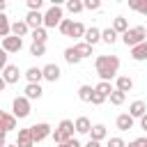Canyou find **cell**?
Wrapping results in <instances>:
<instances>
[{
  "mask_svg": "<svg viewBox=\"0 0 147 147\" xmlns=\"http://www.w3.org/2000/svg\"><path fill=\"white\" fill-rule=\"evenodd\" d=\"M96 74L101 80L110 83V78H117V69H119V57L117 55H99L94 60Z\"/></svg>",
  "mask_w": 147,
  "mask_h": 147,
  "instance_id": "6da1fadb",
  "label": "cell"
},
{
  "mask_svg": "<svg viewBox=\"0 0 147 147\" xmlns=\"http://www.w3.org/2000/svg\"><path fill=\"white\" fill-rule=\"evenodd\" d=\"M122 41L129 46V48H133V46H138V44H142V41H147V30L142 28V25H136V28H129L124 34H122Z\"/></svg>",
  "mask_w": 147,
  "mask_h": 147,
  "instance_id": "7a4b0ae2",
  "label": "cell"
},
{
  "mask_svg": "<svg viewBox=\"0 0 147 147\" xmlns=\"http://www.w3.org/2000/svg\"><path fill=\"white\" fill-rule=\"evenodd\" d=\"M28 129H30L32 142H41V140H46V138L53 133V129H51V124H48V122H39V124H32V126H28Z\"/></svg>",
  "mask_w": 147,
  "mask_h": 147,
  "instance_id": "3957f363",
  "label": "cell"
},
{
  "mask_svg": "<svg viewBox=\"0 0 147 147\" xmlns=\"http://www.w3.org/2000/svg\"><path fill=\"white\" fill-rule=\"evenodd\" d=\"M62 18H64L62 7H60V5H53V7L44 14V28H55V25H60Z\"/></svg>",
  "mask_w": 147,
  "mask_h": 147,
  "instance_id": "277c9868",
  "label": "cell"
},
{
  "mask_svg": "<svg viewBox=\"0 0 147 147\" xmlns=\"http://www.w3.org/2000/svg\"><path fill=\"white\" fill-rule=\"evenodd\" d=\"M11 115L16 117V119H25L28 115H30V101L25 99V96H16L14 99V103H11Z\"/></svg>",
  "mask_w": 147,
  "mask_h": 147,
  "instance_id": "5b68a950",
  "label": "cell"
},
{
  "mask_svg": "<svg viewBox=\"0 0 147 147\" xmlns=\"http://www.w3.org/2000/svg\"><path fill=\"white\" fill-rule=\"evenodd\" d=\"M7 55L9 53H18L21 48H23V39H18V37H14V34H9V37H5L2 39V46H0Z\"/></svg>",
  "mask_w": 147,
  "mask_h": 147,
  "instance_id": "8992f818",
  "label": "cell"
},
{
  "mask_svg": "<svg viewBox=\"0 0 147 147\" xmlns=\"http://www.w3.org/2000/svg\"><path fill=\"white\" fill-rule=\"evenodd\" d=\"M0 76L5 78V83H7V85H14V83H18L21 71H18V67H16V64H7V67L2 69V74H0Z\"/></svg>",
  "mask_w": 147,
  "mask_h": 147,
  "instance_id": "52a82bcc",
  "label": "cell"
},
{
  "mask_svg": "<svg viewBox=\"0 0 147 147\" xmlns=\"http://www.w3.org/2000/svg\"><path fill=\"white\" fill-rule=\"evenodd\" d=\"M25 25L32 28V30L44 28V14H41V11H28V16H25Z\"/></svg>",
  "mask_w": 147,
  "mask_h": 147,
  "instance_id": "ba28073f",
  "label": "cell"
},
{
  "mask_svg": "<svg viewBox=\"0 0 147 147\" xmlns=\"http://www.w3.org/2000/svg\"><path fill=\"white\" fill-rule=\"evenodd\" d=\"M55 131L62 136V140H69V138H74V131H76V129H74V122H71V119H62Z\"/></svg>",
  "mask_w": 147,
  "mask_h": 147,
  "instance_id": "9c48e42d",
  "label": "cell"
},
{
  "mask_svg": "<svg viewBox=\"0 0 147 147\" xmlns=\"http://www.w3.org/2000/svg\"><path fill=\"white\" fill-rule=\"evenodd\" d=\"M11 129H16V117L11 113H2L0 115V133L7 136V131H11Z\"/></svg>",
  "mask_w": 147,
  "mask_h": 147,
  "instance_id": "30bf717a",
  "label": "cell"
},
{
  "mask_svg": "<svg viewBox=\"0 0 147 147\" xmlns=\"http://www.w3.org/2000/svg\"><path fill=\"white\" fill-rule=\"evenodd\" d=\"M60 74H62V71H60V67H57V64H53V62H51V64H46V67L41 69V76H44L46 80H51V83H55V80L60 78Z\"/></svg>",
  "mask_w": 147,
  "mask_h": 147,
  "instance_id": "8fae6325",
  "label": "cell"
},
{
  "mask_svg": "<svg viewBox=\"0 0 147 147\" xmlns=\"http://www.w3.org/2000/svg\"><path fill=\"white\" fill-rule=\"evenodd\" d=\"M133 117L129 115V113H122V115H117V119H115V124H117V129L119 131H131L133 129Z\"/></svg>",
  "mask_w": 147,
  "mask_h": 147,
  "instance_id": "7c38bea8",
  "label": "cell"
},
{
  "mask_svg": "<svg viewBox=\"0 0 147 147\" xmlns=\"http://www.w3.org/2000/svg\"><path fill=\"white\" fill-rule=\"evenodd\" d=\"M83 39H85V44L94 46V44H99V41H101V30H99V28H85Z\"/></svg>",
  "mask_w": 147,
  "mask_h": 147,
  "instance_id": "4fadbf2b",
  "label": "cell"
},
{
  "mask_svg": "<svg viewBox=\"0 0 147 147\" xmlns=\"http://www.w3.org/2000/svg\"><path fill=\"white\" fill-rule=\"evenodd\" d=\"M115 90H119V92H131L133 90V80L129 78V76H117L115 78Z\"/></svg>",
  "mask_w": 147,
  "mask_h": 147,
  "instance_id": "5bb4252c",
  "label": "cell"
},
{
  "mask_svg": "<svg viewBox=\"0 0 147 147\" xmlns=\"http://www.w3.org/2000/svg\"><path fill=\"white\" fill-rule=\"evenodd\" d=\"M16 147H34V142H32V136H30V129H21V131H18Z\"/></svg>",
  "mask_w": 147,
  "mask_h": 147,
  "instance_id": "9a60e30c",
  "label": "cell"
},
{
  "mask_svg": "<svg viewBox=\"0 0 147 147\" xmlns=\"http://www.w3.org/2000/svg\"><path fill=\"white\" fill-rule=\"evenodd\" d=\"M41 94H44V90H41V85H37V83H28V87H25V99L30 101V99H41Z\"/></svg>",
  "mask_w": 147,
  "mask_h": 147,
  "instance_id": "2e32d148",
  "label": "cell"
},
{
  "mask_svg": "<svg viewBox=\"0 0 147 147\" xmlns=\"http://www.w3.org/2000/svg\"><path fill=\"white\" fill-rule=\"evenodd\" d=\"M106 136H108V131H106V126H103V124H92V129H90V140L101 142Z\"/></svg>",
  "mask_w": 147,
  "mask_h": 147,
  "instance_id": "e0dca14e",
  "label": "cell"
},
{
  "mask_svg": "<svg viewBox=\"0 0 147 147\" xmlns=\"http://www.w3.org/2000/svg\"><path fill=\"white\" fill-rule=\"evenodd\" d=\"M131 57H133L136 62H142V60H147V41H142V44L133 46V48H131Z\"/></svg>",
  "mask_w": 147,
  "mask_h": 147,
  "instance_id": "ac0fdd59",
  "label": "cell"
},
{
  "mask_svg": "<svg viewBox=\"0 0 147 147\" xmlns=\"http://www.w3.org/2000/svg\"><path fill=\"white\" fill-rule=\"evenodd\" d=\"M147 113V106H145V101H133L131 106H129V115L136 119V117H142Z\"/></svg>",
  "mask_w": 147,
  "mask_h": 147,
  "instance_id": "d6986e66",
  "label": "cell"
},
{
  "mask_svg": "<svg viewBox=\"0 0 147 147\" xmlns=\"http://www.w3.org/2000/svg\"><path fill=\"white\" fill-rule=\"evenodd\" d=\"M83 34H85V25H83L80 21H74L67 37H71V39H83Z\"/></svg>",
  "mask_w": 147,
  "mask_h": 147,
  "instance_id": "ffe728a7",
  "label": "cell"
},
{
  "mask_svg": "<svg viewBox=\"0 0 147 147\" xmlns=\"http://www.w3.org/2000/svg\"><path fill=\"white\" fill-rule=\"evenodd\" d=\"M28 25H25V21H16V23H11V34L14 37H18V39H23L25 34H28Z\"/></svg>",
  "mask_w": 147,
  "mask_h": 147,
  "instance_id": "44dd1931",
  "label": "cell"
},
{
  "mask_svg": "<svg viewBox=\"0 0 147 147\" xmlns=\"http://www.w3.org/2000/svg\"><path fill=\"white\" fill-rule=\"evenodd\" d=\"M74 129H76V133H90L92 122H90L87 117H78V119L74 122Z\"/></svg>",
  "mask_w": 147,
  "mask_h": 147,
  "instance_id": "7402d4cb",
  "label": "cell"
},
{
  "mask_svg": "<svg viewBox=\"0 0 147 147\" xmlns=\"http://www.w3.org/2000/svg\"><path fill=\"white\" fill-rule=\"evenodd\" d=\"M101 41H103V44H108V46H113V44L117 41V32H115L113 28H106V30H101Z\"/></svg>",
  "mask_w": 147,
  "mask_h": 147,
  "instance_id": "603a6c76",
  "label": "cell"
},
{
  "mask_svg": "<svg viewBox=\"0 0 147 147\" xmlns=\"http://www.w3.org/2000/svg\"><path fill=\"white\" fill-rule=\"evenodd\" d=\"M74 48H76V53H78V57H80V60L92 55V46H90V44H85V41H78V44H74Z\"/></svg>",
  "mask_w": 147,
  "mask_h": 147,
  "instance_id": "cb8c5ba5",
  "label": "cell"
},
{
  "mask_svg": "<svg viewBox=\"0 0 147 147\" xmlns=\"http://www.w3.org/2000/svg\"><path fill=\"white\" fill-rule=\"evenodd\" d=\"M25 78H28V83H37V85H39V80H41L44 76H41V69H39V67H30V69L25 71Z\"/></svg>",
  "mask_w": 147,
  "mask_h": 147,
  "instance_id": "d4e9b609",
  "label": "cell"
},
{
  "mask_svg": "<svg viewBox=\"0 0 147 147\" xmlns=\"http://www.w3.org/2000/svg\"><path fill=\"white\" fill-rule=\"evenodd\" d=\"M92 92H94L92 85H80V87H78V99L85 101V103H90V101H92Z\"/></svg>",
  "mask_w": 147,
  "mask_h": 147,
  "instance_id": "484cf974",
  "label": "cell"
},
{
  "mask_svg": "<svg viewBox=\"0 0 147 147\" xmlns=\"http://www.w3.org/2000/svg\"><path fill=\"white\" fill-rule=\"evenodd\" d=\"M113 30H115L117 34H124V32L129 30V23H126V18H124V16H117V18L113 21Z\"/></svg>",
  "mask_w": 147,
  "mask_h": 147,
  "instance_id": "4316f807",
  "label": "cell"
},
{
  "mask_svg": "<svg viewBox=\"0 0 147 147\" xmlns=\"http://www.w3.org/2000/svg\"><path fill=\"white\" fill-rule=\"evenodd\" d=\"M9 34H11V23L7 21L5 14H0V37L5 39V37H9Z\"/></svg>",
  "mask_w": 147,
  "mask_h": 147,
  "instance_id": "83f0119b",
  "label": "cell"
},
{
  "mask_svg": "<svg viewBox=\"0 0 147 147\" xmlns=\"http://www.w3.org/2000/svg\"><path fill=\"white\" fill-rule=\"evenodd\" d=\"M46 39H48L46 28H37V30H32V41H34V44H46Z\"/></svg>",
  "mask_w": 147,
  "mask_h": 147,
  "instance_id": "f1b7e54d",
  "label": "cell"
},
{
  "mask_svg": "<svg viewBox=\"0 0 147 147\" xmlns=\"http://www.w3.org/2000/svg\"><path fill=\"white\" fill-rule=\"evenodd\" d=\"M64 60H67L69 64H78V62H80V57H78V53H76L74 46H69V48L64 51Z\"/></svg>",
  "mask_w": 147,
  "mask_h": 147,
  "instance_id": "f546056e",
  "label": "cell"
},
{
  "mask_svg": "<svg viewBox=\"0 0 147 147\" xmlns=\"http://www.w3.org/2000/svg\"><path fill=\"white\" fill-rule=\"evenodd\" d=\"M94 92H99L101 96H106V99H108V96H110V92H113V85H110V83H106V80H101V83L94 87Z\"/></svg>",
  "mask_w": 147,
  "mask_h": 147,
  "instance_id": "4dcf8cb0",
  "label": "cell"
},
{
  "mask_svg": "<svg viewBox=\"0 0 147 147\" xmlns=\"http://www.w3.org/2000/svg\"><path fill=\"white\" fill-rule=\"evenodd\" d=\"M108 99H110V103H113V106H122V103H124V99H126V94H124V92H119V90H113Z\"/></svg>",
  "mask_w": 147,
  "mask_h": 147,
  "instance_id": "1f68e13d",
  "label": "cell"
},
{
  "mask_svg": "<svg viewBox=\"0 0 147 147\" xmlns=\"http://www.w3.org/2000/svg\"><path fill=\"white\" fill-rule=\"evenodd\" d=\"M30 55H34V57H41V55H46V44H30Z\"/></svg>",
  "mask_w": 147,
  "mask_h": 147,
  "instance_id": "d6a6232c",
  "label": "cell"
},
{
  "mask_svg": "<svg viewBox=\"0 0 147 147\" xmlns=\"http://www.w3.org/2000/svg\"><path fill=\"white\" fill-rule=\"evenodd\" d=\"M67 9L71 14H78V11H83V2L80 0H67Z\"/></svg>",
  "mask_w": 147,
  "mask_h": 147,
  "instance_id": "836d02e7",
  "label": "cell"
},
{
  "mask_svg": "<svg viewBox=\"0 0 147 147\" xmlns=\"http://www.w3.org/2000/svg\"><path fill=\"white\" fill-rule=\"evenodd\" d=\"M71 23H74L71 18H62V21H60V25H57V28H60V32H62L64 37L69 34V28H71Z\"/></svg>",
  "mask_w": 147,
  "mask_h": 147,
  "instance_id": "e575fe53",
  "label": "cell"
},
{
  "mask_svg": "<svg viewBox=\"0 0 147 147\" xmlns=\"http://www.w3.org/2000/svg\"><path fill=\"white\" fill-rule=\"evenodd\" d=\"M99 7H101L99 0H85V2H83V9H90V11H94V9H99Z\"/></svg>",
  "mask_w": 147,
  "mask_h": 147,
  "instance_id": "d590c367",
  "label": "cell"
},
{
  "mask_svg": "<svg viewBox=\"0 0 147 147\" xmlns=\"http://www.w3.org/2000/svg\"><path fill=\"white\" fill-rule=\"evenodd\" d=\"M106 147H126V142L115 136V138H108V145H106Z\"/></svg>",
  "mask_w": 147,
  "mask_h": 147,
  "instance_id": "8d00e7d4",
  "label": "cell"
},
{
  "mask_svg": "<svg viewBox=\"0 0 147 147\" xmlns=\"http://www.w3.org/2000/svg\"><path fill=\"white\" fill-rule=\"evenodd\" d=\"M41 5H44V0H28V9L30 11H39Z\"/></svg>",
  "mask_w": 147,
  "mask_h": 147,
  "instance_id": "74e56055",
  "label": "cell"
},
{
  "mask_svg": "<svg viewBox=\"0 0 147 147\" xmlns=\"http://www.w3.org/2000/svg\"><path fill=\"white\" fill-rule=\"evenodd\" d=\"M103 101H106V96H101L99 92H92V101H90V103H94V106H101Z\"/></svg>",
  "mask_w": 147,
  "mask_h": 147,
  "instance_id": "f35d334b",
  "label": "cell"
},
{
  "mask_svg": "<svg viewBox=\"0 0 147 147\" xmlns=\"http://www.w3.org/2000/svg\"><path fill=\"white\" fill-rule=\"evenodd\" d=\"M57 147H83V145H80L76 138H69V140H64V142H62V145H57Z\"/></svg>",
  "mask_w": 147,
  "mask_h": 147,
  "instance_id": "ab89813d",
  "label": "cell"
},
{
  "mask_svg": "<svg viewBox=\"0 0 147 147\" xmlns=\"http://www.w3.org/2000/svg\"><path fill=\"white\" fill-rule=\"evenodd\" d=\"M5 67H7V53H5L2 48H0V71H2Z\"/></svg>",
  "mask_w": 147,
  "mask_h": 147,
  "instance_id": "60d3db41",
  "label": "cell"
},
{
  "mask_svg": "<svg viewBox=\"0 0 147 147\" xmlns=\"http://www.w3.org/2000/svg\"><path fill=\"white\" fill-rule=\"evenodd\" d=\"M138 11H140L142 16H147V0H140V7H138Z\"/></svg>",
  "mask_w": 147,
  "mask_h": 147,
  "instance_id": "b9f144b4",
  "label": "cell"
},
{
  "mask_svg": "<svg viewBox=\"0 0 147 147\" xmlns=\"http://www.w3.org/2000/svg\"><path fill=\"white\" fill-rule=\"evenodd\" d=\"M136 147H147V138H136Z\"/></svg>",
  "mask_w": 147,
  "mask_h": 147,
  "instance_id": "7bdbcfd3",
  "label": "cell"
},
{
  "mask_svg": "<svg viewBox=\"0 0 147 147\" xmlns=\"http://www.w3.org/2000/svg\"><path fill=\"white\" fill-rule=\"evenodd\" d=\"M140 129H145V131H147V113L140 117Z\"/></svg>",
  "mask_w": 147,
  "mask_h": 147,
  "instance_id": "ee69618b",
  "label": "cell"
},
{
  "mask_svg": "<svg viewBox=\"0 0 147 147\" xmlns=\"http://www.w3.org/2000/svg\"><path fill=\"white\" fill-rule=\"evenodd\" d=\"M85 147H101V142H96V140H87Z\"/></svg>",
  "mask_w": 147,
  "mask_h": 147,
  "instance_id": "f6af8a7d",
  "label": "cell"
},
{
  "mask_svg": "<svg viewBox=\"0 0 147 147\" xmlns=\"http://www.w3.org/2000/svg\"><path fill=\"white\" fill-rule=\"evenodd\" d=\"M5 7H7V2H5V0H0V14H5Z\"/></svg>",
  "mask_w": 147,
  "mask_h": 147,
  "instance_id": "bcb514c9",
  "label": "cell"
},
{
  "mask_svg": "<svg viewBox=\"0 0 147 147\" xmlns=\"http://www.w3.org/2000/svg\"><path fill=\"white\" fill-rule=\"evenodd\" d=\"M5 87H7V83H5V78H2V76H0V92H2V90H5Z\"/></svg>",
  "mask_w": 147,
  "mask_h": 147,
  "instance_id": "7dc6e473",
  "label": "cell"
},
{
  "mask_svg": "<svg viewBox=\"0 0 147 147\" xmlns=\"http://www.w3.org/2000/svg\"><path fill=\"white\" fill-rule=\"evenodd\" d=\"M7 145V140H5V133H0V147H5Z\"/></svg>",
  "mask_w": 147,
  "mask_h": 147,
  "instance_id": "c3c4849f",
  "label": "cell"
},
{
  "mask_svg": "<svg viewBox=\"0 0 147 147\" xmlns=\"http://www.w3.org/2000/svg\"><path fill=\"white\" fill-rule=\"evenodd\" d=\"M126 147H136V142H129V145H126Z\"/></svg>",
  "mask_w": 147,
  "mask_h": 147,
  "instance_id": "681fc988",
  "label": "cell"
},
{
  "mask_svg": "<svg viewBox=\"0 0 147 147\" xmlns=\"http://www.w3.org/2000/svg\"><path fill=\"white\" fill-rule=\"evenodd\" d=\"M5 147H16V145H5Z\"/></svg>",
  "mask_w": 147,
  "mask_h": 147,
  "instance_id": "f907efd6",
  "label": "cell"
},
{
  "mask_svg": "<svg viewBox=\"0 0 147 147\" xmlns=\"http://www.w3.org/2000/svg\"><path fill=\"white\" fill-rule=\"evenodd\" d=\"M0 115H2V110H0Z\"/></svg>",
  "mask_w": 147,
  "mask_h": 147,
  "instance_id": "816d5d0a",
  "label": "cell"
}]
</instances>
